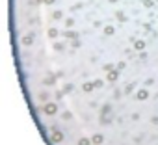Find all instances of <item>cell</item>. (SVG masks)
Returning <instances> with one entry per match:
<instances>
[{"instance_id":"7","label":"cell","mask_w":158,"mask_h":145,"mask_svg":"<svg viewBox=\"0 0 158 145\" xmlns=\"http://www.w3.org/2000/svg\"><path fill=\"white\" fill-rule=\"evenodd\" d=\"M93 143H102V136L97 134V136H93Z\"/></svg>"},{"instance_id":"12","label":"cell","mask_w":158,"mask_h":145,"mask_svg":"<svg viewBox=\"0 0 158 145\" xmlns=\"http://www.w3.org/2000/svg\"><path fill=\"white\" fill-rule=\"evenodd\" d=\"M52 17H54V19H60V17H61V11H54V13H52Z\"/></svg>"},{"instance_id":"4","label":"cell","mask_w":158,"mask_h":145,"mask_svg":"<svg viewBox=\"0 0 158 145\" xmlns=\"http://www.w3.org/2000/svg\"><path fill=\"white\" fill-rule=\"evenodd\" d=\"M149 97V91H147V89H141V91H138V99L140 100H143V99H147Z\"/></svg>"},{"instance_id":"2","label":"cell","mask_w":158,"mask_h":145,"mask_svg":"<svg viewBox=\"0 0 158 145\" xmlns=\"http://www.w3.org/2000/svg\"><path fill=\"white\" fill-rule=\"evenodd\" d=\"M117 78H119V73H117V71H110V73H108V80H110V82H115Z\"/></svg>"},{"instance_id":"5","label":"cell","mask_w":158,"mask_h":145,"mask_svg":"<svg viewBox=\"0 0 158 145\" xmlns=\"http://www.w3.org/2000/svg\"><path fill=\"white\" fill-rule=\"evenodd\" d=\"M23 43L24 45H32V43H34V37H32V36H24L23 37Z\"/></svg>"},{"instance_id":"13","label":"cell","mask_w":158,"mask_h":145,"mask_svg":"<svg viewBox=\"0 0 158 145\" xmlns=\"http://www.w3.org/2000/svg\"><path fill=\"white\" fill-rule=\"evenodd\" d=\"M52 2H54V0H45V4H52Z\"/></svg>"},{"instance_id":"11","label":"cell","mask_w":158,"mask_h":145,"mask_svg":"<svg viewBox=\"0 0 158 145\" xmlns=\"http://www.w3.org/2000/svg\"><path fill=\"white\" fill-rule=\"evenodd\" d=\"M104 32H106L108 36H112V33H113V28H112V26H106V28H104Z\"/></svg>"},{"instance_id":"8","label":"cell","mask_w":158,"mask_h":145,"mask_svg":"<svg viewBox=\"0 0 158 145\" xmlns=\"http://www.w3.org/2000/svg\"><path fill=\"white\" fill-rule=\"evenodd\" d=\"M48 36H50V37H56V36H58V30H56V28H50V30H48Z\"/></svg>"},{"instance_id":"1","label":"cell","mask_w":158,"mask_h":145,"mask_svg":"<svg viewBox=\"0 0 158 145\" xmlns=\"http://www.w3.org/2000/svg\"><path fill=\"white\" fill-rule=\"evenodd\" d=\"M56 110H58V106H56V104L48 102V104L45 106V114H47V115H52V114H56Z\"/></svg>"},{"instance_id":"10","label":"cell","mask_w":158,"mask_h":145,"mask_svg":"<svg viewBox=\"0 0 158 145\" xmlns=\"http://www.w3.org/2000/svg\"><path fill=\"white\" fill-rule=\"evenodd\" d=\"M78 145H89V140H88V138H82V140L78 141Z\"/></svg>"},{"instance_id":"6","label":"cell","mask_w":158,"mask_h":145,"mask_svg":"<svg viewBox=\"0 0 158 145\" xmlns=\"http://www.w3.org/2000/svg\"><path fill=\"white\" fill-rule=\"evenodd\" d=\"M93 87H97V86H95V84H91V82H89V84H84V91H91Z\"/></svg>"},{"instance_id":"3","label":"cell","mask_w":158,"mask_h":145,"mask_svg":"<svg viewBox=\"0 0 158 145\" xmlns=\"http://www.w3.org/2000/svg\"><path fill=\"white\" fill-rule=\"evenodd\" d=\"M63 140V134L61 132H54V136H52V141H54V143H60Z\"/></svg>"},{"instance_id":"9","label":"cell","mask_w":158,"mask_h":145,"mask_svg":"<svg viewBox=\"0 0 158 145\" xmlns=\"http://www.w3.org/2000/svg\"><path fill=\"white\" fill-rule=\"evenodd\" d=\"M134 47L138 49V50H141V49L145 47V43H143V41H136V45H134Z\"/></svg>"}]
</instances>
